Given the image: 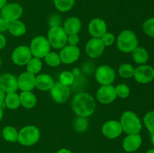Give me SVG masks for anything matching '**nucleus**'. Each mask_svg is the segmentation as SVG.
Instances as JSON below:
<instances>
[{
	"instance_id": "ea45409f",
	"label": "nucleus",
	"mask_w": 154,
	"mask_h": 153,
	"mask_svg": "<svg viewBox=\"0 0 154 153\" xmlns=\"http://www.w3.org/2000/svg\"><path fill=\"white\" fill-rule=\"evenodd\" d=\"M5 93L2 91V89H0V106L4 109L6 107L5 104Z\"/></svg>"
},
{
	"instance_id": "39448f33",
	"label": "nucleus",
	"mask_w": 154,
	"mask_h": 153,
	"mask_svg": "<svg viewBox=\"0 0 154 153\" xmlns=\"http://www.w3.org/2000/svg\"><path fill=\"white\" fill-rule=\"evenodd\" d=\"M41 133L39 129L34 125L23 128L18 133L17 141L23 146H29L35 144L39 140Z\"/></svg>"
},
{
	"instance_id": "f257e3e1",
	"label": "nucleus",
	"mask_w": 154,
	"mask_h": 153,
	"mask_svg": "<svg viewBox=\"0 0 154 153\" xmlns=\"http://www.w3.org/2000/svg\"><path fill=\"white\" fill-rule=\"evenodd\" d=\"M96 101L87 92H81L75 94L72 100V107L78 116L87 117L93 115L96 110Z\"/></svg>"
},
{
	"instance_id": "37998d69",
	"label": "nucleus",
	"mask_w": 154,
	"mask_h": 153,
	"mask_svg": "<svg viewBox=\"0 0 154 153\" xmlns=\"http://www.w3.org/2000/svg\"><path fill=\"white\" fill-rule=\"evenodd\" d=\"M72 74H74L75 77V76H78V75L80 74V70L78 68H74L73 71H72Z\"/></svg>"
},
{
	"instance_id": "4c0bfd02",
	"label": "nucleus",
	"mask_w": 154,
	"mask_h": 153,
	"mask_svg": "<svg viewBox=\"0 0 154 153\" xmlns=\"http://www.w3.org/2000/svg\"><path fill=\"white\" fill-rule=\"evenodd\" d=\"M9 27V22L6 21L5 20L3 19L2 16H0V32H6L8 30Z\"/></svg>"
},
{
	"instance_id": "2f4dec72",
	"label": "nucleus",
	"mask_w": 154,
	"mask_h": 153,
	"mask_svg": "<svg viewBox=\"0 0 154 153\" xmlns=\"http://www.w3.org/2000/svg\"><path fill=\"white\" fill-rule=\"evenodd\" d=\"M75 81V76L72 72L69 70H65L62 72L60 75V82L65 86H71Z\"/></svg>"
},
{
	"instance_id": "393cba45",
	"label": "nucleus",
	"mask_w": 154,
	"mask_h": 153,
	"mask_svg": "<svg viewBox=\"0 0 154 153\" xmlns=\"http://www.w3.org/2000/svg\"><path fill=\"white\" fill-rule=\"evenodd\" d=\"M5 104L6 107L10 110H16L20 106V94L16 92L8 93L5 98Z\"/></svg>"
},
{
	"instance_id": "423d86ee",
	"label": "nucleus",
	"mask_w": 154,
	"mask_h": 153,
	"mask_svg": "<svg viewBox=\"0 0 154 153\" xmlns=\"http://www.w3.org/2000/svg\"><path fill=\"white\" fill-rule=\"evenodd\" d=\"M51 46L47 38L44 36H36L31 41L29 49L33 56L42 58L51 52Z\"/></svg>"
},
{
	"instance_id": "4be33fe9",
	"label": "nucleus",
	"mask_w": 154,
	"mask_h": 153,
	"mask_svg": "<svg viewBox=\"0 0 154 153\" xmlns=\"http://www.w3.org/2000/svg\"><path fill=\"white\" fill-rule=\"evenodd\" d=\"M20 105L26 109H32L35 106L37 99L35 95L32 92H22L20 94Z\"/></svg>"
},
{
	"instance_id": "9d476101",
	"label": "nucleus",
	"mask_w": 154,
	"mask_h": 153,
	"mask_svg": "<svg viewBox=\"0 0 154 153\" xmlns=\"http://www.w3.org/2000/svg\"><path fill=\"white\" fill-rule=\"evenodd\" d=\"M32 58V54L29 47L27 46H19L15 48L11 54V59L15 64L22 66L26 65Z\"/></svg>"
},
{
	"instance_id": "5701e85b",
	"label": "nucleus",
	"mask_w": 154,
	"mask_h": 153,
	"mask_svg": "<svg viewBox=\"0 0 154 153\" xmlns=\"http://www.w3.org/2000/svg\"><path fill=\"white\" fill-rule=\"evenodd\" d=\"M132 58L134 62L137 64H145L149 58V54L146 49L141 47V46H137L136 48L132 50Z\"/></svg>"
},
{
	"instance_id": "09e8293b",
	"label": "nucleus",
	"mask_w": 154,
	"mask_h": 153,
	"mask_svg": "<svg viewBox=\"0 0 154 153\" xmlns=\"http://www.w3.org/2000/svg\"><path fill=\"white\" fill-rule=\"evenodd\" d=\"M1 64H2V60H1V57H0V67H1Z\"/></svg>"
},
{
	"instance_id": "4468645a",
	"label": "nucleus",
	"mask_w": 154,
	"mask_h": 153,
	"mask_svg": "<svg viewBox=\"0 0 154 153\" xmlns=\"http://www.w3.org/2000/svg\"><path fill=\"white\" fill-rule=\"evenodd\" d=\"M117 97L115 87L112 85L101 86L96 93L97 100L103 104L112 103Z\"/></svg>"
},
{
	"instance_id": "0eeeda50",
	"label": "nucleus",
	"mask_w": 154,
	"mask_h": 153,
	"mask_svg": "<svg viewBox=\"0 0 154 153\" xmlns=\"http://www.w3.org/2000/svg\"><path fill=\"white\" fill-rule=\"evenodd\" d=\"M95 76L97 82L101 86L111 85L115 80V71L111 66L103 64L97 68L95 72Z\"/></svg>"
},
{
	"instance_id": "7ed1b4c3",
	"label": "nucleus",
	"mask_w": 154,
	"mask_h": 153,
	"mask_svg": "<svg viewBox=\"0 0 154 153\" xmlns=\"http://www.w3.org/2000/svg\"><path fill=\"white\" fill-rule=\"evenodd\" d=\"M138 45V40L135 33L131 30H123L120 33L117 40V46L125 53L132 52Z\"/></svg>"
},
{
	"instance_id": "c9c22d12",
	"label": "nucleus",
	"mask_w": 154,
	"mask_h": 153,
	"mask_svg": "<svg viewBox=\"0 0 154 153\" xmlns=\"http://www.w3.org/2000/svg\"><path fill=\"white\" fill-rule=\"evenodd\" d=\"M101 40H102L105 46H109L114 44V40H115V38H114V35L112 33L105 32L101 37Z\"/></svg>"
},
{
	"instance_id": "a878e982",
	"label": "nucleus",
	"mask_w": 154,
	"mask_h": 153,
	"mask_svg": "<svg viewBox=\"0 0 154 153\" xmlns=\"http://www.w3.org/2000/svg\"><path fill=\"white\" fill-rule=\"evenodd\" d=\"M2 136L8 142H14L17 141L18 132L12 126H6L2 130Z\"/></svg>"
},
{
	"instance_id": "2eb2a0df",
	"label": "nucleus",
	"mask_w": 154,
	"mask_h": 153,
	"mask_svg": "<svg viewBox=\"0 0 154 153\" xmlns=\"http://www.w3.org/2000/svg\"><path fill=\"white\" fill-rule=\"evenodd\" d=\"M0 89L5 93L16 92L18 89L17 78L11 74H4L0 76Z\"/></svg>"
},
{
	"instance_id": "bb28decb",
	"label": "nucleus",
	"mask_w": 154,
	"mask_h": 153,
	"mask_svg": "<svg viewBox=\"0 0 154 153\" xmlns=\"http://www.w3.org/2000/svg\"><path fill=\"white\" fill-rule=\"evenodd\" d=\"M42 68V62L41 61V58H32L31 60L26 64V70L29 73L32 74H36L40 72V70Z\"/></svg>"
},
{
	"instance_id": "412c9836",
	"label": "nucleus",
	"mask_w": 154,
	"mask_h": 153,
	"mask_svg": "<svg viewBox=\"0 0 154 153\" xmlns=\"http://www.w3.org/2000/svg\"><path fill=\"white\" fill-rule=\"evenodd\" d=\"M54 84V80L51 75L42 74L35 76V87L41 91H48Z\"/></svg>"
},
{
	"instance_id": "ddd939ff",
	"label": "nucleus",
	"mask_w": 154,
	"mask_h": 153,
	"mask_svg": "<svg viewBox=\"0 0 154 153\" xmlns=\"http://www.w3.org/2000/svg\"><path fill=\"white\" fill-rule=\"evenodd\" d=\"M105 45L102 43L101 38H92L86 44L85 51L89 57L96 58L102 56L105 50Z\"/></svg>"
},
{
	"instance_id": "a18cd8bd",
	"label": "nucleus",
	"mask_w": 154,
	"mask_h": 153,
	"mask_svg": "<svg viewBox=\"0 0 154 153\" xmlns=\"http://www.w3.org/2000/svg\"><path fill=\"white\" fill-rule=\"evenodd\" d=\"M3 117V108L2 106H0V122L2 119Z\"/></svg>"
},
{
	"instance_id": "cd10ccee",
	"label": "nucleus",
	"mask_w": 154,
	"mask_h": 153,
	"mask_svg": "<svg viewBox=\"0 0 154 153\" xmlns=\"http://www.w3.org/2000/svg\"><path fill=\"white\" fill-rule=\"evenodd\" d=\"M75 0H54L56 8L61 12H67L72 8Z\"/></svg>"
},
{
	"instance_id": "f03ea898",
	"label": "nucleus",
	"mask_w": 154,
	"mask_h": 153,
	"mask_svg": "<svg viewBox=\"0 0 154 153\" xmlns=\"http://www.w3.org/2000/svg\"><path fill=\"white\" fill-rule=\"evenodd\" d=\"M120 123L123 128V131L128 134H139L142 128L139 118L132 111H126L123 112L120 118Z\"/></svg>"
},
{
	"instance_id": "c85d7f7f",
	"label": "nucleus",
	"mask_w": 154,
	"mask_h": 153,
	"mask_svg": "<svg viewBox=\"0 0 154 153\" xmlns=\"http://www.w3.org/2000/svg\"><path fill=\"white\" fill-rule=\"evenodd\" d=\"M119 74L121 77L123 78H130L133 76L135 68L132 64L129 63H123L120 64L118 68Z\"/></svg>"
},
{
	"instance_id": "6ab92c4d",
	"label": "nucleus",
	"mask_w": 154,
	"mask_h": 153,
	"mask_svg": "<svg viewBox=\"0 0 154 153\" xmlns=\"http://www.w3.org/2000/svg\"><path fill=\"white\" fill-rule=\"evenodd\" d=\"M142 139L139 134H128L123 142V148L127 152H133L140 148Z\"/></svg>"
},
{
	"instance_id": "6e6552de",
	"label": "nucleus",
	"mask_w": 154,
	"mask_h": 153,
	"mask_svg": "<svg viewBox=\"0 0 154 153\" xmlns=\"http://www.w3.org/2000/svg\"><path fill=\"white\" fill-rule=\"evenodd\" d=\"M23 12V7L18 3L11 2L6 4L1 10V16L8 22L17 20Z\"/></svg>"
},
{
	"instance_id": "79ce46f5",
	"label": "nucleus",
	"mask_w": 154,
	"mask_h": 153,
	"mask_svg": "<svg viewBox=\"0 0 154 153\" xmlns=\"http://www.w3.org/2000/svg\"><path fill=\"white\" fill-rule=\"evenodd\" d=\"M57 153H72L70 150L67 149V148H61L59 150Z\"/></svg>"
},
{
	"instance_id": "72a5a7b5",
	"label": "nucleus",
	"mask_w": 154,
	"mask_h": 153,
	"mask_svg": "<svg viewBox=\"0 0 154 153\" xmlns=\"http://www.w3.org/2000/svg\"><path fill=\"white\" fill-rule=\"evenodd\" d=\"M143 30L146 34L154 38V17L147 20L143 23Z\"/></svg>"
},
{
	"instance_id": "dca6fc26",
	"label": "nucleus",
	"mask_w": 154,
	"mask_h": 153,
	"mask_svg": "<svg viewBox=\"0 0 154 153\" xmlns=\"http://www.w3.org/2000/svg\"><path fill=\"white\" fill-rule=\"evenodd\" d=\"M102 134L109 139H115L118 137L123 132V128L119 122L116 120H110L102 125Z\"/></svg>"
},
{
	"instance_id": "58836bf2",
	"label": "nucleus",
	"mask_w": 154,
	"mask_h": 153,
	"mask_svg": "<svg viewBox=\"0 0 154 153\" xmlns=\"http://www.w3.org/2000/svg\"><path fill=\"white\" fill-rule=\"evenodd\" d=\"M60 17L58 15H53L51 17V20H50V25L51 27L53 26H60Z\"/></svg>"
},
{
	"instance_id": "49530a36",
	"label": "nucleus",
	"mask_w": 154,
	"mask_h": 153,
	"mask_svg": "<svg viewBox=\"0 0 154 153\" xmlns=\"http://www.w3.org/2000/svg\"><path fill=\"white\" fill-rule=\"evenodd\" d=\"M151 142H152V143L154 145V133L152 134V135H151Z\"/></svg>"
},
{
	"instance_id": "20e7f679",
	"label": "nucleus",
	"mask_w": 154,
	"mask_h": 153,
	"mask_svg": "<svg viewBox=\"0 0 154 153\" xmlns=\"http://www.w3.org/2000/svg\"><path fill=\"white\" fill-rule=\"evenodd\" d=\"M68 34L63 27L53 26L48 32V40L54 49L61 50L68 43Z\"/></svg>"
},
{
	"instance_id": "e433bc0d",
	"label": "nucleus",
	"mask_w": 154,
	"mask_h": 153,
	"mask_svg": "<svg viewBox=\"0 0 154 153\" xmlns=\"http://www.w3.org/2000/svg\"><path fill=\"white\" fill-rule=\"evenodd\" d=\"M80 41V38L78 34H72L68 36V43L69 45L72 46H77Z\"/></svg>"
},
{
	"instance_id": "de8ad7c7",
	"label": "nucleus",
	"mask_w": 154,
	"mask_h": 153,
	"mask_svg": "<svg viewBox=\"0 0 154 153\" xmlns=\"http://www.w3.org/2000/svg\"><path fill=\"white\" fill-rule=\"evenodd\" d=\"M146 153H154V148H152V149L148 150Z\"/></svg>"
},
{
	"instance_id": "c756f323",
	"label": "nucleus",
	"mask_w": 154,
	"mask_h": 153,
	"mask_svg": "<svg viewBox=\"0 0 154 153\" xmlns=\"http://www.w3.org/2000/svg\"><path fill=\"white\" fill-rule=\"evenodd\" d=\"M74 128L78 132H84L87 130L89 121L86 117L78 116L73 122Z\"/></svg>"
},
{
	"instance_id": "b1692460",
	"label": "nucleus",
	"mask_w": 154,
	"mask_h": 153,
	"mask_svg": "<svg viewBox=\"0 0 154 153\" xmlns=\"http://www.w3.org/2000/svg\"><path fill=\"white\" fill-rule=\"evenodd\" d=\"M8 31L11 34L15 37H20L23 36L26 32V27L22 21L15 20L11 22H9Z\"/></svg>"
},
{
	"instance_id": "c03bdc74",
	"label": "nucleus",
	"mask_w": 154,
	"mask_h": 153,
	"mask_svg": "<svg viewBox=\"0 0 154 153\" xmlns=\"http://www.w3.org/2000/svg\"><path fill=\"white\" fill-rule=\"evenodd\" d=\"M7 4V0H0V10Z\"/></svg>"
},
{
	"instance_id": "a211bd4d",
	"label": "nucleus",
	"mask_w": 154,
	"mask_h": 153,
	"mask_svg": "<svg viewBox=\"0 0 154 153\" xmlns=\"http://www.w3.org/2000/svg\"><path fill=\"white\" fill-rule=\"evenodd\" d=\"M88 30L92 37L101 38V37L107 32L106 22L100 18H95L89 23Z\"/></svg>"
},
{
	"instance_id": "1a4fd4ad",
	"label": "nucleus",
	"mask_w": 154,
	"mask_h": 153,
	"mask_svg": "<svg viewBox=\"0 0 154 153\" xmlns=\"http://www.w3.org/2000/svg\"><path fill=\"white\" fill-rule=\"evenodd\" d=\"M70 88L67 86L63 85L60 82H54L52 88L50 89V94L53 100L59 104L67 101L70 96Z\"/></svg>"
},
{
	"instance_id": "a19ab883",
	"label": "nucleus",
	"mask_w": 154,
	"mask_h": 153,
	"mask_svg": "<svg viewBox=\"0 0 154 153\" xmlns=\"http://www.w3.org/2000/svg\"><path fill=\"white\" fill-rule=\"evenodd\" d=\"M6 46V38L3 34L0 33V50L5 48Z\"/></svg>"
},
{
	"instance_id": "f704fd0d",
	"label": "nucleus",
	"mask_w": 154,
	"mask_h": 153,
	"mask_svg": "<svg viewBox=\"0 0 154 153\" xmlns=\"http://www.w3.org/2000/svg\"><path fill=\"white\" fill-rule=\"evenodd\" d=\"M115 90L117 96L121 98H126L130 94V88L126 84H119L117 87H115Z\"/></svg>"
},
{
	"instance_id": "7c9ffc66",
	"label": "nucleus",
	"mask_w": 154,
	"mask_h": 153,
	"mask_svg": "<svg viewBox=\"0 0 154 153\" xmlns=\"http://www.w3.org/2000/svg\"><path fill=\"white\" fill-rule=\"evenodd\" d=\"M45 61L47 64L51 67H57L61 64L60 55L55 52H50L45 56Z\"/></svg>"
},
{
	"instance_id": "f3484780",
	"label": "nucleus",
	"mask_w": 154,
	"mask_h": 153,
	"mask_svg": "<svg viewBox=\"0 0 154 153\" xmlns=\"http://www.w3.org/2000/svg\"><path fill=\"white\" fill-rule=\"evenodd\" d=\"M17 83L22 92H31L35 87V76L28 71L23 72L18 76Z\"/></svg>"
},
{
	"instance_id": "f8f14e48",
	"label": "nucleus",
	"mask_w": 154,
	"mask_h": 153,
	"mask_svg": "<svg viewBox=\"0 0 154 153\" xmlns=\"http://www.w3.org/2000/svg\"><path fill=\"white\" fill-rule=\"evenodd\" d=\"M59 55L62 62L67 64H72L79 58L81 50L77 46L66 45L64 47L62 48Z\"/></svg>"
},
{
	"instance_id": "9b49d317",
	"label": "nucleus",
	"mask_w": 154,
	"mask_h": 153,
	"mask_svg": "<svg viewBox=\"0 0 154 153\" xmlns=\"http://www.w3.org/2000/svg\"><path fill=\"white\" fill-rule=\"evenodd\" d=\"M133 76L138 83H148L154 79L153 68L147 64L138 66L135 68Z\"/></svg>"
},
{
	"instance_id": "473e14b6",
	"label": "nucleus",
	"mask_w": 154,
	"mask_h": 153,
	"mask_svg": "<svg viewBox=\"0 0 154 153\" xmlns=\"http://www.w3.org/2000/svg\"><path fill=\"white\" fill-rule=\"evenodd\" d=\"M144 124L150 133H154V111H150L144 116Z\"/></svg>"
},
{
	"instance_id": "aec40b11",
	"label": "nucleus",
	"mask_w": 154,
	"mask_h": 153,
	"mask_svg": "<svg viewBox=\"0 0 154 153\" xmlns=\"http://www.w3.org/2000/svg\"><path fill=\"white\" fill-rule=\"evenodd\" d=\"M63 28L66 31L68 35L72 34H78V33L81 31V22L79 18L76 16H71L69 17L64 22Z\"/></svg>"
}]
</instances>
